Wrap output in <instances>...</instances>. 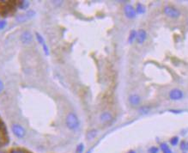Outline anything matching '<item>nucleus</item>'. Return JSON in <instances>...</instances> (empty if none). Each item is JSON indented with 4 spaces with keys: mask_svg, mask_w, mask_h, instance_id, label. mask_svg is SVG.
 <instances>
[{
    "mask_svg": "<svg viewBox=\"0 0 188 153\" xmlns=\"http://www.w3.org/2000/svg\"><path fill=\"white\" fill-rule=\"evenodd\" d=\"M65 123H66V126L70 130L77 129L80 125L79 119L77 116V114L74 113H68L66 120H65Z\"/></svg>",
    "mask_w": 188,
    "mask_h": 153,
    "instance_id": "nucleus-1",
    "label": "nucleus"
},
{
    "mask_svg": "<svg viewBox=\"0 0 188 153\" xmlns=\"http://www.w3.org/2000/svg\"><path fill=\"white\" fill-rule=\"evenodd\" d=\"M164 13L171 18H178L180 16V11L173 6H166L164 8Z\"/></svg>",
    "mask_w": 188,
    "mask_h": 153,
    "instance_id": "nucleus-2",
    "label": "nucleus"
},
{
    "mask_svg": "<svg viewBox=\"0 0 188 153\" xmlns=\"http://www.w3.org/2000/svg\"><path fill=\"white\" fill-rule=\"evenodd\" d=\"M34 16H35V12H34V10H28L26 13H24V14H22V15H20V16L17 17V21L18 22H27V21L32 19Z\"/></svg>",
    "mask_w": 188,
    "mask_h": 153,
    "instance_id": "nucleus-3",
    "label": "nucleus"
},
{
    "mask_svg": "<svg viewBox=\"0 0 188 153\" xmlns=\"http://www.w3.org/2000/svg\"><path fill=\"white\" fill-rule=\"evenodd\" d=\"M11 129H12L13 133L15 134V136H17L19 139H22L25 136V130H24V128L22 126L18 125V124L12 125Z\"/></svg>",
    "mask_w": 188,
    "mask_h": 153,
    "instance_id": "nucleus-4",
    "label": "nucleus"
},
{
    "mask_svg": "<svg viewBox=\"0 0 188 153\" xmlns=\"http://www.w3.org/2000/svg\"><path fill=\"white\" fill-rule=\"evenodd\" d=\"M183 96H184L183 92L179 89H174L169 92V97L173 101H178V100L182 99Z\"/></svg>",
    "mask_w": 188,
    "mask_h": 153,
    "instance_id": "nucleus-5",
    "label": "nucleus"
},
{
    "mask_svg": "<svg viewBox=\"0 0 188 153\" xmlns=\"http://www.w3.org/2000/svg\"><path fill=\"white\" fill-rule=\"evenodd\" d=\"M124 11H125L126 17L127 18H129V19H132V18H134L136 17V10L131 4L126 5V7L124 9Z\"/></svg>",
    "mask_w": 188,
    "mask_h": 153,
    "instance_id": "nucleus-6",
    "label": "nucleus"
},
{
    "mask_svg": "<svg viewBox=\"0 0 188 153\" xmlns=\"http://www.w3.org/2000/svg\"><path fill=\"white\" fill-rule=\"evenodd\" d=\"M20 40L23 44H29L30 42L33 41V35L29 31H24L21 34Z\"/></svg>",
    "mask_w": 188,
    "mask_h": 153,
    "instance_id": "nucleus-7",
    "label": "nucleus"
},
{
    "mask_svg": "<svg viewBox=\"0 0 188 153\" xmlns=\"http://www.w3.org/2000/svg\"><path fill=\"white\" fill-rule=\"evenodd\" d=\"M100 122L104 124H108L113 121V115L110 112H103L100 115Z\"/></svg>",
    "mask_w": 188,
    "mask_h": 153,
    "instance_id": "nucleus-8",
    "label": "nucleus"
},
{
    "mask_svg": "<svg viewBox=\"0 0 188 153\" xmlns=\"http://www.w3.org/2000/svg\"><path fill=\"white\" fill-rule=\"evenodd\" d=\"M137 41L139 44H143L147 39V33L144 29H140L137 33Z\"/></svg>",
    "mask_w": 188,
    "mask_h": 153,
    "instance_id": "nucleus-9",
    "label": "nucleus"
},
{
    "mask_svg": "<svg viewBox=\"0 0 188 153\" xmlns=\"http://www.w3.org/2000/svg\"><path fill=\"white\" fill-rule=\"evenodd\" d=\"M141 102V98L137 94H132L129 96V102L132 105V106H137Z\"/></svg>",
    "mask_w": 188,
    "mask_h": 153,
    "instance_id": "nucleus-10",
    "label": "nucleus"
},
{
    "mask_svg": "<svg viewBox=\"0 0 188 153\" xmlns=\"http://www.w3.org/2000/svg\"><path fill=\"white\" fill-rule=\"evenodd\" d=\"M18 7L20 8L21 10H27L29 7V2L26 1V0L21 1L18 4Z\"/></svg>",
    "mask_w": 188,
    "mask_h": 153,
    "instance_id": "nucleus-11",
    "label": "nucleus"
},
{
    "mask_svg": "<svg viewBox=\"0 0 188 153\" xmlns=\"http://www.w3.org/2000/svg\"><path fill=\"white\" fill-rule=\"evenodd\" d=\"M35 36H36V39H37L38 42L40 43L42 47H43L44 45H46V41H45L44 38L42 37V35H41V34H40L39 33H35Z\"/></svg>",
    "mask_w": 188,
    "mask_h": 153,
    "instance_id": "nucleus-12",
    "label": "nucleus"
},
{
    "mask_svg": "<svg viewBox=\"0 0 188 153\" xmlns=\"http://www.w3.org/2000/svg\"><path fill=\"white\" fill-rule=\"evenodd\" d=\"M137 38V32L135 30H131V33H130V35H129V39L128 41L130 43H132L133 41Z\"/></svg>",
    "mask_w": 188,
    "mask_h": 153,
    "instance_id": "nucleus-13",
    "label": "nucleus"
},
{
    "mask_svg": "<svg viewBox=\"0 0 188 153\" xmlns=\"http://www.w3.org/2000/svg\"><path fill=\"white\" fill-rule=\"evenodd\" d=\"M96 134H97V131L96 130H91V131H89V133H87V139L89 140H91V139H95V137L96 136Z\"/></svg>",
    "mask_w": 188,
    "mask_h": 153,
    "instance_id": "nucleus-14",
    "label": "nucleus"
},
{
    "mask_svg": "<svg viewBox=\"0 0 188 153\" xmlns=\"http://www.w3.org/2000/svg\"><path fill=\"white\" fill-rule=\"evenodd\" d=\"M136 11L138 13H139V14H143V13L145 12V8H144V6L142 4H137V10H136Z\"/></svg>",
    "mask_w": 188,
    "mask_h": 153,
    "instance_id": "nucleus-15",
    "label": "nucleus"
},
{
    "mask_svg": "<svg viewBox=\"0 0 188 153\" xmlns=\"http://www.w3.org/2000/svg\"><path fill=\"white\" fill-rule=\"evenodd\" d=\"M0 133H2L3 134L6 135L7 134V128L6 126L4 125V123L3 121H0Z\"/></svg>",
    "mask_w": 188,
    "mask_h": 153,
    "instance_id": "nucleus-16",
    "label": "nucleus"
},
{
    "mask_svg": "<svg viewBox=\"0 0 188 153\" xmlns=\"http://www.w3.org/2000/svg\"><path fill=\"white\" fill-rule=\"evenodd\" d=\"M180 149L184 152L188 151V142L187 141H182L180 144Z\"/></svg>",
    "mask_w": 188,
    "mask_h": 153,
    "instance_id": "nucleus-17",
    "label": "nucleus"
},
{
    "mask_svg": "<svg viewBox=\"0 0 188 153\" xmlns=\"http://www.w3.org/2000/svg\"><path fill=\"white\" fill-rule=\"evenodd\" d=\"M179 142V138L178 137H174L171 140H170V143L172 145H176Z\"/></svg>",
    "mask_w": 188,
    "mask_h": 153,
    "instance_id": "nucleus-18",
    "label": "nucleus"
},
{
    "mask_svg": "<svg viewBox=\"0 0 188 153\" xmlns=\"http://www.w3.org/2000/svg\"><path fill=\"white\" fill-rule=\"evenodd\" d=\"M6 25H7V22H6V21L0 20V30L4 29L6 27Z\"/></svg>",
    "mask_w": 188,
    "mask_h": 153,
    "instance_id": "nucleus-19",
    "label": "nucleus"
},
{
    "mask_svg": "<svg viewBox=\"0 0 188 153\" xmlns=\"http://www.w3.org/2000/svg\"><path fill=\"white\" fill-rule=\"evenodd\" d=\"M169 148H168V144H165V143H163V144H161V150L164 152H166L167 150H168Z\"/></svg>",
    "mask_w": 188,
    "mask_h": 153,
    "instance_id": "nucleus-20",
    "label": "nucleus"
},
{
    "mask_svg": "<svg viewBox=\"0 0 188 153\" xmlns=\"http://www.w3.org/2000/svg\"><path fill=\"white\" fill-rule=\"evenodd\" d=\"M83 152V144H80L77 147V153H82Z\"/></svg>",
    "mask_w": 188,
    "mask_h": 153,
    "instance_id": "nucleus-21",
    "label": "nucleus"
},
{
    "mask_svg": "<svg viewBox=\"0 0 188 153\" xmlns=\"http://www.w3.org/2000/svg\"><path fill=\"white\" fill-rule=\"evenodd\" d=\"M149 153H158V148H156V147H151L149 150Z\"/></svg>",
    "mask_w": 188,
    "mask_h": 153,
    "instance_id": "nucleus-22",
    "label": "nucleus"
},
{
    "mask_svg": "<svg viewBox=\"0 0 188 153\" xmlns=\"http://www.w3.org/2000/svg\"><path fill=\"white\" fill-rule=\"evenodd\" d=\"M10 153H24V152L22 150H20V149H13L10 151Z\"/></svg>",
    "mask_w": 188,
    "mask_h": 153,
    "instance_id": "nucleus-23",
    "label": "nucleus"
},
{
    "mask_svg": "<svg viewBox=\"0 0 188 153\" xmlns=\"http://www.w3.org/2000/svg\"><path fill=\"white\" fill-rule=\"evenodd\" d=\"M4 83H3V81H2V80L0 79V93H1V92L4 91Z\"/></svg>",
    "mask_w": 188,
    "mask_h": 153,
    "instance_id": "nucleus-24",
    "label": "nucleus"
},
{
    "mask_svg": "<svg viewBox=\"0 0 188 153\" xmlns=\"http://www.w3.org/2000/svg\"><path fill=\"white\" fill-rule=\"evenodd\" d=\"M141 110L143 111V113H146L149 111V109H147V108H145V107H143V108H141Z\"/></svg>",
    "mask_w": 188,
    "mask_h": 153,
    "instance_id": "nucleus-25",
    "label": "nucleus"
},
{
    "mask_svg": "<svg viewBox=\"0 0 188 153\" xmlns=\"http://www.w3.org/2000/svg\"><path fill=\"white\" fill-rule=\"evenodd\" d=\"M164 153H172V152H171V150H170V149H168V150H167L166 152H164Z\"/></svg>",
    "mask_w": 188,
    "mask_h": 153,
    "instance_id": "nucleus-26",
    "label": "nucleus"
},
{
    "mask_svg": "<svg viewBox=\"0 0 188 153\" xmlns=\"http://www.w3.org/2000/svg\"><path fill=\"white\" fill-rule=\"evenodd\" d=\"M128 153H136L135 152H133V151H131V152H129Z\"/></svg>",
    "mask_w": 188,
    "mask_h": 153,
    "instance_id": "nucleus-27",
    "label": "nucleus"
},
{
    "mask_svg": "<svg viewBox=\"0 0 188 153\" xmlns=\"http://www.w3.org/2000/svg\"><path fill=\"white\" fill-rule=\"evenodd\" d=\"M0 153H5V152H0Z\"/></svg>",
    "mask_w": 188,
    "mask_h": 153,
    "instance_id": "nucleus-28",
    "label": "nucleus"
}]
</instances>
